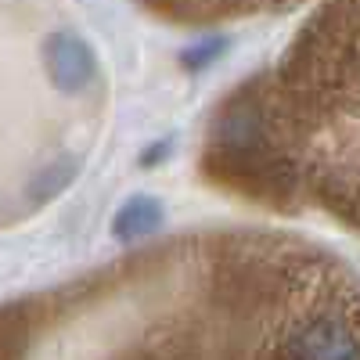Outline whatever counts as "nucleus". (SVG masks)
I'll use <instances>...</instances> for the list:
<instances>
[{
    "label": "nucleus",
    "instance_id": "nucleus-4",
    "mask_svg": "<svg viewBox=\"0 0 360 360\" xmlns=\"http://www.w3.org/2000/svg\"><path fill=\"white\" fill-rule=\"evenodd\" d=\"M76 176V162L69 159H58L54 166H47L44 173L33 176V184H29V195H33V202H51L54 195H62Z\"/></svg>",
    "mask_w": 360,
    "mask_h": 360
},
{
    "label": "nucleus",
    "instance_id": "nucleus-2",
    "mask_svg": "<svg viewBox=\"0 0 360 360\" xmlns=\"http://www.w3.org/2000/svg\"><path fill=\"white\" fill-rule=\"evenodd\" d=\"M292 360H360V339L342 317H314L288 335Z\"/></svg>",
    "mask_w": 360,
    "mask_h": 360
},
{
    "label": "nucleus",
    "instance_id": "nucleus-3",
    "mask_svg": "<svg viewBox=\"0 0 360 360\" xmlns=\"http://www.w3.org/2000/svg\"><path fill=\"white\" fill-rule=\"evenodd\" d=\"M162 224V205L152 195H137L130 202L119 205V213L112 217V234L119 242H134V238L152 234Z\"/></svg>",
    "mask_w": 360,
    "mask_h": 360
},
{
    "label": "nucleus",
    "instance_id": "nucleus-5",
    "mask_svg": "<svg viewBox=\"0 0 360 360\" xmlns=\"http://www.w3.org/2000/svg\"><path fill=\"white\" fill-rule=\"evenodd\" d=\"M227 44L220 40V37H213V40H205V44H198V47H191V51H184V65L188 69H198V65H209L213 58L224 51Z\"/></svg>",
    "mask_w": 360,
    "mask_h": 360
},
{
    "label": "nucleus",
    "instance_id": "nucleus-1",
    "mask_svg": "<svg viewBox=\"0 0 360 360\" xmlns=\"http://www.w3.org/2000/svg\"><path fill=\"white\" fill-rule=\"evenodd\" d=\"M44 62H47V76L62 94H79L90 83L98 79V54L90 51V44L69 29L47 37L44 44Z\"/></svg>",
    "mask_w": 360,
    "mask_h": 360
}]
</instances>
